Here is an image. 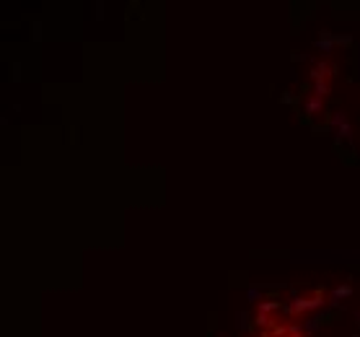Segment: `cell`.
Returning a JSON list of instances; mask_svg holds the SVG:
<instances>
[{
  "instance_id": "4",
  "label": "cell",
  "mask_w": 360,
  "mask_h": 337,
  "mask_svg": "<svg viewBox=\"0 0 360 337\" xmlns=\"http://www.w3.org/2000/svg\"><path fill=\"white\" fill-rule=\"evenodd\" d=\"M321 109H324V99H319V96H311V99L309 101H306V114H309V117H313V114H319V112Z\"/></svg>"
},
{
  "instance_id": "8",
  "label": "cell",
  "mask_w": 360,
  "mask_h": 337,
  "mask_svg": "<svg viewBox=\"0 0 360 337\" xmlns=\"http://www.w3.org/2000/svg\"><path fill=\"white\" fill-rule=\"evenodd\" d=\"M280 101H282V104H290V107H293V104L301 101V94L296 96V94H290V91H288V94H282V96H280Z\"/></svg>"
},
{
  "instance_id": "5",
  "label": "cell",
  "mask_w": 360,
  "mask_h": 337,
  "mask_svg": "<svg viewBox=\"0 0 360 337\" xmlns=\"http://www.w3.org/2000/svg\"><path fill=\"white\" fill-rule=\"evenodd\" d=\"M293 309H296V314H303V311L313 309V301L311 298H293Z\"/></svg>"
},
{
  "instance_id": "3",
  "label": "cell",
  "mask_w": 360,
  "mask_h": 337,
  "mask_svg": "<svg viewBox=\"0 0 360 337\" xmlns=\"http://www.w3.org/2000/svg\"><path fill=\"white\" fill-rule=\"evenodd\" d=\"M332 70H334L332 65H327V63H319V65H316V67H313V70H311V78H313V80H316V83H319V80H324L327 76H332Z\"/></svg>"
},
{
  "instance_id": "12",
  "label": "cell",
  "mask_w": 360,
  "mask_h": 337,
  "mask_svg": "<svg viewBox=\"0 0 360 337\" xmlns=\"http://www.w3.org/2000/svg\"><path fill=\"white\" fill-rule=\"evenodd\" d=\"M337 44H344V47H352V39H350V36H337Z\"/></svg>"
},
{
  "instance_id": "2",
  "label": "cell",
  "mask_w": 360,
  "mask_h": 337,
  "mask_svg": "<svg viewBox=\"0 0 360 337\" xmlns=\"http://www.w3.org/2000/svg\"><path fill=\"white\" fill-rule=\"evenodd\" d=\"M334 44H337V36H332L329 32H321V36L316 39V47H319L321 52H332Z\"/></svg>"
},
{
  "instance_id": "13",
  "label": "cell",
  "mask_w": 360,
  "mask_h": 337,
  "mask_svg": "<svg viewBox=\"0 0 360 337\" xmlns=\"http://www.w3.org/2000/svg\"><path fill=\"white\" fill-rule=\"evenodd\" d=\"M288 337H303V335H288Z\"/></svg>"
},
{
  "instance_id": "9",
  "label": "cell",
  "mask_w": 360,
  "mask_h": 337,
  "mask_svg": "<svg viewBox=\"0 0 360 337\" xmlns=\"http://www.w3.org/2000/svg\"><path fill=\"white\" fill-rule=\"evenodd\" d=\"M350 293H352L350 286H340V288L334 290V298H344V296H350Z\"/></svg>"
},
{
  "instance_id": "11",
  "label": "cell",
  "mask_w": 360,
  "mask_h": 337,
  "mask_svg": "<svg viewBox=\"0 0 360 337\" xmlns=\"http://www.w3.org/2000/svg\"><path fill=\"white\" fill-rule=\"evenodd\" d=\"M285 332H288L285 327H272V337H285Z\"/></svg>"
},
{
  "instance_id": "7",
  "label": "cell",
  "mask_w": 360,
  "mask_h": 337,
  "mask_svg": "<svg viewBox=\"0 0 360 337\" xmlns=\"http://www.w3.org/2000/svg\"><path fill=\"white\" fill-rule=\"evenodd\" d=\"M275 309H280V301H265V304H259V314H267V311H275Z\"/></svg>"
},
{
  "instance_id": "6",
  "label": "cell",
  "mask_w": 360,
  "mask_h": 337,
  "mask_svg": "<svg viewBox=\"0 0 360 337\" xmlns=\"http://www.w3.org/2000/svg\"><path fill=\"white\" fill-rule=\"evenodd\" d=\"M327 94H329V86L324 83V80H319V83H313V96H319V99H324Z\"/></svg>"
},
{
  "instance_id": "1",
  "label": "cell",
  "mask_w": 360,
  "mask_h": 337,
  "mask_svg": "<svg viewBox=\"0 0 360 337\" xmlns=\"http://www.w3.org/2000/svg\"><path fill=\"white\" fill-rule=\"evenodd\" d=\"M334 151H337V156H340V161H344L347 166H358V159H355V153H352V151H344L340 140L334 143Z\"/></svg>"
},
{
  "instance_id": "10",
  "label": "cell",
  "mask_w": 360,
  "mask_h": 337,
  "mask_svg": "<svg viewBox=\"0 0 360 337\" xmlns=\"http://www.w3.org/2000/svg\"><path fill=\"white\" fill-rule=\"evenodd\" d=\"M257 327H269V319H267V314H257Z\"/></svg>"
}]
</instances>
